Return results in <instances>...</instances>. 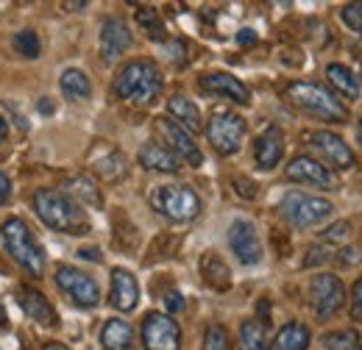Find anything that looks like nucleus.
Instances as JSON below:
<instances>
[{"instance_id":"1","label":"nucleus","mask_w":362,"mask_h":350,"mask_svg":"<svg viewBox=\"0 0 362 350\" xmlns=\"http://www.w3.org/2000/svg\"><path fill=\"white\" fill-rule=\"evenodd\" d=\"M34 212L53 231L73 234V236H81L90 231V219L81 212V206L59 189H37L34 192Z\"/></svg>"},{"instance_id":"2","label":"nucleus","mask_w":362,"mask_h":350,"mask_svg":"<svg viewBox=\"0 0 362 350\" xmlns=\"http://www.w3.org/2000/svg\"><path fill=\"white\" fill-rule=\"evenodd\" d=\"M115 95L129 100V103H139L148 106L162 95V73L153 61H129L120 67L117 78H115Z\"/></svg>"},{"instance_id":"3","label":"nucleus","mask_w":362,"mask_h":350,"mask_svg":"<svg viewBox=\"0 0 362 350\" xmlns=\"http://www.w3.org/2000/svg\"><path fill=\"white\" fill-rule=\"evenodd\" d=\"M284 97L301 109L304 114L317 117L323 123H346L349 120V109L320 84H310V81H293L290 87L284 89Z\"/></svg>"},{"instance_id":"4","label":"nucleus","mask_w":362,"mask_h":350,"mask_svg":"<svg viewBox=\"0 0 362 350\" xmlns=\"http://www.w3.org/2000/svg\"><path fill=\"white\" fill-rule=\"evenodd\" d=\"M3 245H6L8 256L20 264L28 275H34V278L42 275V270H45V256H42V248L37 245L34 234L28 231L25 219L11 217L3 225Z\"/></svg>"},{"instance_id":"5","label":"nucleus","mask_w":362,"mask_h":350,"mask_svg":"<svg viewBox=\"0 0 362 350\" xmlns=\"http://www.w3.org/2000/svg\"><path fill=\"white\" fill-rule=\"evenodd\" d=\"M151 206L170 222H189L201 215V198L181 183H165L151 192Z\"/></svg>"},{"instance_id":"6","label":"nucleus","mask_w":362,"mask_h":350,"mask_svg":"<svg viewBox=\"0 0 362 350\" xmlns=\"http://www.w3.org/2000/svg\"><path fill=\"white\" fill-rule=\"evenodd\" d=\"M279 212H281V217L287 219L290 225H296V228H313L317 222L332 217L334 206L326 198H317V195H307V192L293 189V192H287L281 198Z\"/></svg>"},{"instance_id":"7","label":"nucleus","mask_w":362,"mask_h":350,"mask_svg":"<svg viewBox=\"0 0 362 350\" xmlns=\"http://www.w3.org/2000/svg\"><path fill=\"white\" fill-rule=\"evenodd\" d=\"M245 120L234 111H226V109H218L212 111L209 117V126H206V136H209V145L221 153V156H234L245 139Z\"/></svg>"},{"instance_id":"8","label":"nucleus","mask_w":362,"mask_h":350,"mask_svg":"<svg viewBox=\"0 0 362 350\" xmlns=\"http://www.w3.org/2000/svg\"><path fill=\"white\" fill-rule=\"evenodd\" d=\"M56 286H59L76 306L95 308L100 303V286H98V281H95L92 275H87V272L70 267V264H59V267H56Z\"/></svg>"},{"instance_id":"9","label":"nucleus","mask_w":362,"mask_h":350,"mask_svg":"<svg viewBox=\"0 0 362 350\" xmlns=\"http://www.w3.org/2000/svg\"><path fill=\"white\" fill-rule=\"evenodd\" d=\"M310 303L317 320H332L340 308L346 306V286L337 275L320 272L310 284Z\"/></svg>"},{"instance_id":"10","label":"nucleus","mask_w":362,"mask_h":350,"mask_svg":"<svg viewBox=\"0 0 362 350\" xmlns=\"http://www.w3.org/2000/svg\"><path fill=\"white\" fill-rule=\"evenodd\" d=\"M142 345L145 350H181L179 322L162 311H151L142 320Z\"/></svg>"},{"instance_id":"11","label":"nucleus","mask_w":362,"mask_h":350,"mask_svg":"<svg viewBox=\"0 0 362 350\" xmlns=\"http://www.w3.org/2000/svg\"><path fill=\"white\" fill-rule=\"evenodd\" d=\"M153 128L165 139V147H168L170 153H176L179 159H184V162L192 164V167H201L204 156H201V150H198L192 133L184 131L176 120H170V117H156V120H153Z\"/></svg>"},{"instance_id":"12","label":"nucleus","mask_w":362,"mask_h":350,"mask_svg":"<svg viewBox=\"0 0 362 350\" xmlns=\"http://www.w3.org/2000/svg\"><path fill=\"white\" fill-rule=\"evenodd\" d=\"M307 142L323 156V162H329V167H334V170H351V167H357V159H354L351 147L337 133L310 131L307 133Z\"/></svg>"},{"instance_id":"13","label":"nucleus","mask_w":362,"mask_h":350,"mask_svg":"<svg viewBox=\"0 0 362 350\" xmlns=\"http://www.w3.org/2000/svg\"><path fill=\"white\" fill-rule=\"evenodd\" d=\"M228 248H231V253L243 264L259 262L262 259V245H259V236H257L254 222L234 219L231 228H228Z\"/></svg>"},{"instance_id":"14","label":"nucleus","mask_w":362,"mask_h":350,"mask_svg":"<svg viewBox=\"0 0 362 350\" xmlns=\"http://www.w3.org/2000/svg\"><path fill=\"white\" fill-rule=\"evenodd\" d=\"M284 175H287V181H296V183H313V186H320V189H332V186L337 183L334 173H332L326 164L315 162L313 156H296V159L287 164Z\"/></svg>"},{"instance_id":"15","label":"nucleus","mask_w":362,"mask_h":350,"mask_svg":"<svg viewBox=\"0 0 362 350\" xmlns=\"http://www.w3.org/2000/svg\"><path fill=\"white\" fill-rule=\"evenodd\" d=\"M132 47V31L120 17H109L100 25V56L106 61L120 59Z\"/></svg>"},{"instance_id":"16","label":"nucleus","mask_w":362,"mask_h":350,"mask_svg":"<svg viewBox=\"0 0 362 350\" xmlns=\"http://www.w3.org/2000/svg\"><path fill=\"white\" fill-rule=\"evenodd\" d=\"M90 164H92V170L98 173V178H103L106 183H117V181H123L126 173H129L126 156H123L117 147H112V145H100V147L92 153Z\"/></svg>"},{"instance_id":"17","label":"nucleus","mask_w":362,"mask_h":350,"mask_svg":"<svg viewBox=\"0 0 362 350\" xmlns=\"http://www.w3.org/2000/svg\"><path fill=\"white\" fill-rule=\"evenodd\" d=\"M201 89L209 92V95L228 97L231 103H240V106H248V103H251L248 87H245L240 78L228 76V73H206V76H201Z\"/></svg>"},{"instance_id":"18","label":"nucleus","mask_w":362,"mask_h":350,"mask_svg":"<svg viewBox=\"0 0 362 350\" xmlns=\"http://www.w3.org/2000/svg\"><path fill=\"white\" fill-rule=\"evenodd\" d=\"M136 301H139V284H136V278L129 270L115 267V270H112L109 303L117 308V311H134Z\"/></svg>"},{"instance_id":"19","label":"nucleus","mask_w":362,"mask_h":350,"mask_svg":"<svg viewBox=\"0 0 362 350\" xmlns=\"http://www.w3.org/2000/svg\"><path fill=\"white\" fill-rule=\"evenodd\" d=\"M281 156H284V133L279 131L276 126H271V128H265V131L257 136V142H254V159H257V164L262 170H273V167H279Z\"/></svg>"},{"instance_id":"20","label":"nucleus","mask_w":362,"mask_h":350,"mask_svg":"<svg viewBox=\"0 0 362 350\" xmlns=\"http://www.w3.org/2000/svg\"><path fill=\"white\" fill-rule=\"evenodd\" d=\"M20 306H23V311L34 322H40V325H47V328H56L59 325L56 308L50 306V301H47L40 289H34V286H23L20 289Z\"/></svg>"},{"instance_id":"21","label":"nucleus","mask_w":362,"mask_h":350,"mask_svg":"<svg viewBox=\"0 0 362 350\" xmlns=\"http://www.w3.org/2000/svg\"><path fill=\"white\" fill-rule=\"evenodd\" d=\"M136 162L145 167V170H153V173H179L181 162L176 153H170L165 145L159 142H145L136 153Z\"/></svg>"},{"instance_id":"22","label":"nucleus","mask_w":362,"mask_h":350,"mask_svg":"<svg viewBox=\"0 0 362 350\" xmlns=\"http://www.w3.org/2000/svg\"><path fill=\"white\" fill-rule=\"evenodd\" d=\"M100 345L106 350H132L134 348V328L120 317L106 320V325L100 331Z\"/></svg>"},{"instance_id":"23","label":"nucleus","mask_w":362,"mask_h":350,"mask_svg":"<svg viewBox=\"0 0 362 350\" xmlns=\"http://www.w3.org/2000/svg\"><path fill=\"white\" fill-rule=\"evenodd\" d=\"M168 111H170V120H176L184 131L198 133L204 126H201V111L192 100H187L184 95H173L168 100Z\"/></svg>"},{"instance_id":"24","label":"nucleus","mask_w":362,"mask_h":350,"mask_svg":"<svg viewBox=\"0 0 362 350\" xmlns=\"http://www.w3.org/2000/svg\"><path fill=\"white\" fill-rule=\"evenodd\" d=\"M201 275H204L206 286H212L218 292H226L228 286H231V270H228L226 262L218 253H206L201 259Z\"/></svg>"},{"instance_id":"25","label":"nucleus","mask_w":362,"mask_h":350,"mask_svg":"<svg viewBox=\"0 0 362 350\" xmlns=\"http://www.w3.org/2000/svg\"><path fill=\"white\" fill-rule=\"evenodd\" d=\"M326 78H329V84L337 89L343 97H349V100H357L360 97V81H357V76L346 64H329L326 67Z\"/></svg>"},{"instance_id":"26","label":"nucleus","mask_w":362,"mask_h":350,"mask_svg":"<svg viewBox=\"0 0 362 350\" xmlns=\"http://www.w3.org/2000/svg\"><path fill=\"white\" fill-rule=\"evenodd\" d=\"M59 87H62V95H64L67 100H87L92 95V84H90V78H87V73H81V70H76V67H70V70L62 73Z\"/></svg>"},{"instance_id":"27","label":"nucleus","mask_w":362,"mask_h":350,"mask_svg":"<svg viewBox=\"0 0 362 350\" xmlns=\"http://www.w3.org/2000/svg\"><path fill=\"white\" fill-rule=\"evenodd\" d=\"M310 348V331L301 322H287L276 334V350H307Z\"/></svg>"},{"instance_id":"28","label":"nucleus","mask_w":362,"mask_h":350,"mask_svg":"<svg viewBox=\"0 0 362 350\" xmlns=\"http://www.w3.org/2000/svg\"><path fill=\"white\" fill-rule=\"evenodd\" d=\"M240 345H243V350H271L265 325L257 320H245L240 325Z\"/></svg>"},{"instance_id":"29","label":"nucleus","mask_w":362,"mask_h":350,"mask_svg":"<svg viewBox=\"0 0 362 350\" xmlns=\"http://www.w3.org/2000/svg\"><path fill=\"white\" fill-rule=\"evenodd\" d=\"M67 189H70L73 198L84 200V203L92 206V209H100V206H103V198H100L95 181L87 178V175H76V178H70V181H67Z\"/></svg>"},{"instance_id":"30","label":"nucleus","mask_w":362,"mask_h":350,"mask_svg":"<svg viewBox=\"0 0 362 350\" xmlns=\"http://www.w3.org/2000/svg\"><path fill=\"white\" fill-rule=\"evenodd\" d=\"M136 23L148 31V37H151V40H165V37H168L165 23H162V17H159V11H156V8H151V6H142V8L136 11Z\"/></svg>"},{"instance_id":"31","label":"nucleus","mask_w":362,"mask_h":350,"mask_svg":"<svg viewBox=\"0 0 362 350\" xmlns=\"http://www.w3.org/2000/svg\"><path fill=\"white\" fill-rule=\"evenodd\" d=\"M320 342L326 350H362L357 331H332V334H323Z\"/></svg>"},{"instance_id":"32","label":"nucleus","mask_w":362,"mask_h":350,"mask_svg":"<svg viewBox=\"0 0 362 350\" xmlns=\"http://www.w3.org/2000/svg\"><path fill=\"white\" fill-rule=\"evenodd\" d=\"M14 47H17V53L25 56V59H37L40 50H42V42H40V37H37L34 31H20V34L14 37Z\"/></svg>"},{"instance_id":"33","label":"nucleus","mask_w":362,"mask_h":350,"mask_svg":"<svg viewBox=\"0 0 362 350\" xmlns=\"http://www.w3.org/2000/svg\"><path fill=\"white\" fill-rule=\"evenodd\" d=\"M204 350H231V339L223 325H209L204 331Z\"/></svg>"},{"instance_id":"34","label":"nucleus","mask_w":362,"mask_h":350,"mask_svg":"<svg viewBox=\"0 0 362 350\" xmlns=\"http://www.w3.org/2000/svg\"><path fill=\"white\" fill-rule=\"evenodd\" d=\"M343 23H346L351 31L362 34V0L360 3H349V6L343 8Z\"/></svg>"},{"instance_id":"35","label":"nucleus","mask_w":362,"mask_h":350,"mask_svg":"<svg viewBox=\"0 0 362 350\" xmlns=\"http://www.w3.org/2000/svg\"><path fill=\"white\" fill-rule=\"evenodd\" d=\"M349 234H351V225H349V222H334L332 228H326V231L320 234V239H323V242H343Z\"/></svg>"},{"instance_id":"36","label":"nucleus","mask_w":362,"mask_h":350,"mask_svg":"<svg viewBox=\"0 0 362 350\" xmlns=\"http://www.w3.org/2000/svg\"><path fill=\"white\" fill-rule=\"evenodd\" d=\"M351 317L362 322V275L357 278V284L351 286Z\"/></svg>"},{"instance_id":"37","label":"nucleus","mask_w":362,"mask_h":350,"mask_svg":"<svg viewBox=\"0 0 362 350\" xmlns=\"http://www.w3.org/2000/svg\"><path fill=\"white\" fill-rule=\"evenodd\" d=\"M234 186H237V192H240L243 198H257V183H251V181H245V178H234Z\"/></svg>"},{"instance_id":"38","label":"nucleus","mask_w":362,"mask_h":350,"mask_svg":"<svg viewBox=\"0 0 362 350\" xmlns=\"http://www.w3.org/2000/svg\"><path fill=\"white\" fill-rule=\"evenodd\" d=\"M237 44H243V47H248V44H257V34H254L251 28H243V31L237 34Z\"/></svg>"},{"instance_id":"39","label":"nucleus","mask_w":362,"mask_h":350,"mask_svg":"<svg viewBox=\"0 0 362 350\" xmlns=\"http://www.w3.org/2000/svg\"><path fill=\"white\" fill-rule=\"evenodd\" d=\"M8 195H11V181H8V175L0 173V206L8 200Z\"/></svg>"},{"instance_id":"40","label":"nucleus","mask_w":362,"mask_h":350,"mask_svg":"<svg viewBox=\"0 0 362 350\" xmlns=\"http://www.w3.org/2000/svg\"><path fill=\"white\" fill-rule=\"evenodd\" d=\"M165 303H168V308H170L173 314H176V311H181V308H184V301H181V295H179V292H170V295L165 298Z\"/></svg>"},{"instance_id":"41","label":"nucleus","mask_w":362,"mask_h":350,"mask_svg":"<svg viewBox=\"0 0 362 350\" xmlns=\"http://www.w3.org/2000/svg\"><path fill=\"white\" fill-rule=\"evenodd\" d=\"M78 256L87 259V262H100V251H98V248H81Z\"/></svg>"},{"instance_id":"42","label":"nucleus","mask_w":362,"mask_h":350,"mask_svg":"<svg viewBox=\"0 0 362 350\" xmlns=\"http://www.w3.org/2000/svg\"><path fill=\"white\" fill-rule=\"evenodd\" d=\"M6 136H8V123H6L3 117H0V142H3Z\"/></svg>"},{"instance_id":"43","label":"nucleus","mask_w":362,"mask_h":350,"mask_svg":"<svg viewBox=\"0 0 362 350\" xmlns=\"http://www.w3.org/2000/svg\"><path fill=\"white\" fill-rule=\"evenodd\" d=\"M42 350H70V348H67V345H62V342H47Z\"/></svg>"},{"instance_id":"44","label":"nucleus","mask_w":362,"mask_h":350,"mask_svg":"<svg viewBox=\"0 0 362 350\" xmlns=\"http://www.w3.org/2000/svg\"><path fill=\"white\" fill-rule=\"evenodd\" d=\"M8 325V317H6V308H3V303H0V328H6Z\"/></svg>"},{"instance_id":"45","label":"nucleus","mask_w":362,"mask_h":350,"mask_svg":"<svg viewBox=\"0 0 362 350\" xmlns=\"http://www.w3.org/2000/svg\"><path fill=\"white\" fill-rule=\"evenodd\" d=\"M40 111H45V114H50L53 109H50V103H40Z\"/></svg>"},{"instance_id":"46","label":"nucleus","mask_w":362,"mask_h":350,"mask_svg":"<svg viewBox=\"0 0 362 350\" xmlns=\"http://www.w3.org/2000/svg\"><path fill=\"white\" fill-rule=\"evenodd\" d=\"M357 139H360V145H362V120H360V126H357Z\"/></svg>"}]
</instances>
